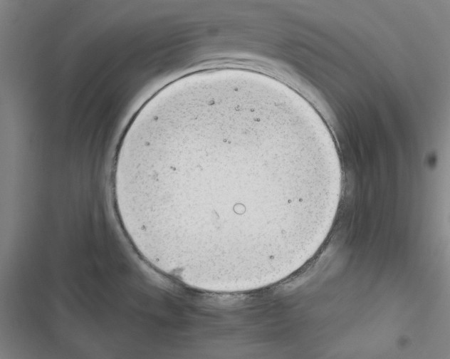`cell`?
I'll use <instances>...</instances> for the list:
<instances>
[{"instance_id": "6da1fadb", "label": "cell", "mask_w": 450, "mask_h": 359, "mask_svg": "<svg viewBox=\"0 0 450 359\" xmlns=\"http://www.w3.org/2000/svg\"><path fill=\"white\" fill-rule=\"evenodd\" d=\"M282 117L241 100L181 110L154 127L120 165L117 193L184 251L268 250L286 234L281 227L288 209L329 197L340 185L330 161L293 154Z\"/></svg>"}]
</instances>
